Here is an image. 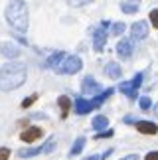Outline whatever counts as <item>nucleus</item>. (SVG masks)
Listing matches in <instances>:
<instances>
[{
	"mask_svg": "<svg viewBox=\"0 0 158 160\" xmlns=\"http://www.w3.org/2000/svg\"><path fill=\"white\" fill-rule=\"evenodd\" d=\"M28 75V69L24 63H6L0 67V91H12L18 89L20 85H24Z\"/></svg>",
	"mask_w": 158,
	"mask_h": 160,
	"instance_id": "nucleus-1",
	"label": "nucleus"
},
{
	"mask_svg": "<svg viewBox=\"0 0 158 160\" xmlns=\"http://www.w3.org/2000/svg\"><path fill=\"white\" fill-rule=\"evenodd\" d=\"M6 20L16 32L24 34L28 30V6L24 0H10L6 6Z\"/></svg>",
	"mask_w": 158,
	"mask_h": 160,
	"instance_id": "nucleus-2",
	"label": "nucleus"
},
{
	"mask_svg": "<svg viewBox=\"0 0 158 160\" xmlns=\"http://www.w3.org/2000/svg\"><path fill=\"white\" fill-rule=\"evenodd\" d=\"M83 67V61L77 58V55H69V58H63L62 63H59L56 69L59 73H63V75H73V73H77L79 69Z\"/></svg>",
	"mask_w": 158,
	"mask_h": 160,
	"instance_id": "nucleus-3",
	"label": "nucleus"
},
{
	"mask_svg": "<svg viewBox=\"0 0 158 160\" xmlns=\"http://www.w3.org/2000/svg\"><path fill=\"white\" fill-rule=\"evenodd\" d=\"M81 91H83V95H99L101 93V85L91 75H87L83 79V83H81Z\"/></svg>",
	"mask_w": 158,
	"mask_h": 160,
	"instance_id": "nucleus-4",
	"label": "nucleus"
},
{
	"mask_svg": "<svg viewBox=\"0 0 158 160\" xmlns=\"http://www.w3.org/2000/svg\"><path fill=\"white\" fill-rule=\"evenodd\" d=\"M105 26H107V22H103V26L99 30H95V36H93V50L95 52H103V48H105V42H107Z\"/></svg>",
	"mask_w": 158,
	"mask_h": 160,
	"instance_id": "nucleus-5",
	"label": "nucleus"
},
{
	"mask_svg": "<svg viewBox=\"0 0 158 160\" xmlns=\"http://www.w3.org/2000/svg\"><path fill=\"white\" fill-rule=\"evenodd\" d=\"M148 36V26L146 22H135L131 26V38L132 40H144Z\"/></svg>",
	"mask_w": 158,
	"mask_h": 160,
	"instance_id": "nucleus-6",
	"label": "nucleus"
},
{
	"mask_svg": "<svg viewBox=\"0 0 158 160\" xmlns=\"http://www.w3.org/2000/svg\"><path fill=\"white\" fill-rule=\"evenodd\" d=\"M42 137H44V131H42L40 127H30V128H26V131L20 134V138L24 140V142H34V140H38Z\"/></svg>",
	"mask_w": 158,
	"mask_h": 160,
	"instance_id": "nucleus-7",
	"label": "nucleus"
},
{
	"mask_svg": "<svg viewBox=\"0 0 158 160\" xmlns=\"http://www.w3.org/2000/svg\"><path fill=\"white\" fill-rule=\"evenodd\" d=\"M0 52H2V55H4V58H8V59H16L18 55H20L18 46L12 44V42H4V44L0 46Z\"/></svg>",
	"mask_w": 158,
	"mask_h": 160,
	"instance_id": "nucleus-8",
	"label": "nucleus"
},
{
	"mask_svg": "<svg viewBox=\"0 0 158 160\" xmlns=\"http://www.w3.org/2000/svg\"><path fill=\"white\" fill-rule=\"evenodd\" d=\"M117 53H119L121 59H129L131 53H132V44H131V40H121L119 44H117Z\"/></svg>",
	"mask_w": 158,
	"mask_h": 160,
	"instance_id": "nucleus-9",
	"label": "nucleus"
},
{
	"mask_svg": "<svg viewBox=\"0 0 158 160\" xmlns=\"http://www.w3.org/2000/svg\"><path fill=\"white\" fill-rule=\"evenodd\" d=\"M135 125H136V131L142 134H156L158 132V127L150 121H136Z\"/></svg>",
	"mask_w": 158,
	"mask_h": 160,
	"instance_id": "nucleus-10",
	"label": "nucleus"
},
{
	"mask_svg": "<svg viewBox=\"0 0 158 160\" xmlns=\"http://www.w3.org/2000/svg\"><path fill=\"white\" fill-rule=\"evenodd\" d=\"M93 103L87 101V99H83V97H79V99L75 101V113L77 115H87L89 111H93Z\"/></svg>",
	"mask_w": 158,
	"mask_h": 160,
	"instance_id": "nucleus-11",
	"label": "nucleus"
},
{
	"mask_svg": "<svg viewBox=\"0 0 158 160\" xmlns=\"http://www.w3.org/2000/svg\"><path fill=\"white\" fill-rule=\"evenodd\" d=\"M105 75L111 77V79H119L121 75H123V69H121L119 63L111 61V63H107V67H105Z\"/></svg>",
	"mask_w": 158,
	"mask_h": 160,
	"instance_id": "nucleus-12",
	"label": "nucleus"
},
{
	"mask_svg": "<svg viewBox=\"0 0 158 160\" xmlns=\"http://www.w3.org/2000/svg\"><path fill=\"white\" fill-rule=\"evenodd\" d=\"M57 103H59V109H62V117L65 119V117H67V113H69V107H71V99L67 95H62L57 99Z\"/></svg>",
	"mask_w": 158,
	"mask_h": 160,
	"instance_id": "nucleus-13",
	"label": "nucleus"
},
{
	"mask_svg": "<svg viewBox=\"0 0 158 160\" xmlns=\"http://www.w3.org/2000/svg\"><path fill=\"white\" fill-rule=\"evenodd\" d=\"M113 91H115V89H105V91H103L101 95H97L95 99L91 101V103H93V107H99V105H103V103H105V101L109 99V97L113 95Z\"/></svg>",
	"mask_w": 158,
	"mask_h": 160,
	"instance_id": "nucleus-14",
	"label": "nucleus"
},
{
	"mask_svg": "<svg viewBox=\"0 0 158 160\" xmlns=\"http://www.w3.org/2000/svg\"><path fill=\"white\" fill-rule=\"evenodd\" d=\"M119 89L123 91V93H125L126 97H131V99H135V97H136V91L132 89L131 81H125V83H121V85H119Z\"/></svg>",
	"mask_w": 158,
	"mask_h": 160,
	"instance_id": "nucleus-15",
	"label": "nucleus"
},
{
	"mask_svg": "<svg viewBox=\"0 0 158 160\" xmlns=\"http://www.w3.org/2000/svg\"><path fill=\"white\" fill-rule=\"evenodd\" d=\"M107 125H109L107 117H95L93 119V128L95 131H103V128H107Z\"/></svg>",
	"mask_w": 158,
	"mask_h": 160,
	"instance_id": "nucleus-16",
	"label": "nucleus"
},
{
	"mask_svg": "<svg viewBox=\"0 0 158 160\" xmlns=\"http://www.w3.org/2000/svg\"><path fill=\"white\" fill-rule=\"evenodd\" d=\"M63 58H65V55H63V52H57V53H53L52 58L47 59V65H52V67H57V65H59V61H62Z\"/></svg>",
	"mask_w": 158,
	"mask_h": 160,
	"instance_id": "nucleus-17",
	"label": "nucleus"
},
{
	"mask_svg": "<svg viewBox=\"0 0 158 160\" xmlns=\"http://www.w3.org/2000/svg\"><path fill=\"white\" fill-rule=\"evenodd\" d=\"M83 146H85V138L79 137L75 142H73V146H71V154H79V152L83 150Z\"/></svg>",
	"mask_w": 158,
	"mask_h": 160,
	"instance_id": "nucleus-18",
	"label": "nucleus"
},
{
	"mask_svg": "<svg viewBox=\"0 0 158 160\" xmlns=\"http://www.w3.org/2000/svg\"><path fill=\"white\" fill-rule=\"evenodd\" d=\"M121 10H123L125 14H135V12H138V6L136 4H126V2H123V4H121Z\"/></svg>",
	"mask_w": 158,
	"mask_h": 160,
	"instance_id": "nucleus-19",
	"label": "nucleus"
},
{
	"mask_svg": "<svg viewBox=\"0 0 158 160\" xmlns=\"http://www.w3.org/2000/svg\"><path fill=\"white\" fill-rule=\"evenodd\" d=\"M125 30H126V26H125V24H123V22H117V24H113V28H111V34H113V36H121V34L125 32Z\"/></svg>",
	"mask_w": 158,
	"mask_h": 160,
	"instance_id": "nucleus-20",
	"label": "nucleus"
},
{
	"mask_svg": "<svg viewBox=\"0 0 158 160\" xmlns=\"http://www.w3.org/2000/svg\"><path fill=\"white\" fill-rule=\"evenodd\" d=\"M138 105H141V109H142V111H148L150 107H152V101H150V97H141Z\"/></svg>",
	"mask_w": 158,
	"mask_h": 160,
	"instance_id": "nucleus-21",
	"label": "nucleus"
},
{
	"mask_svg": "<svg viewBox=\"0 0 158 160\" xmlns=\"http://www.w3.org/2000/svg\"><path fill=\"white\" fill-rule=\"evenodd\" d=\"M93 0H69V6H73V8H79V6H87L91 4Z\"/></svg>",
	"mask_w": 158,
	"mask_h": 160,
	"instance_id": "nucleus-22",
	"label": "nucleus"
},
{
	"mask_svg": "<svg viewBox=\"0 0 158 160\" xmlns=\"http://www.w3.org/2000/svg\"><path fill=\"white\" fill-rule=\"evenodd\" d=\"M141 83H142V73H136V75H135V79H132V81H131V85H132V89H138V87H141Z\"/></svg>",
	"mask_w": 158,
	"mask_h": 160,
	"instance_id": "nucleus-23",
	"label": "nucleus"
},
{
	"mask_svg": "<svg viewBox=\"0 0 158 160\" xmlns=\"http://www.w3.org/2000/svg\"><path fill=\"white\" fill-rule=\"evenodd\" d=\"M53 146H56V140H53V138L46 140V144L42 146V152H52V150H53Z\"/></svg>",
	"mask_w": 158,
	"mask_h": 160,
	"instance_id": "nucleus-24",
	"label": "nucleus"
},
{
	"mask_svg": "<svg viewBox=\"0 0 158 160\" xmlns=\"http://www.w3.org/2000/svg\"><path fill=\"white\" fill-rule=\"evenodd\" d=\"M113 137V131H111V128H107V131H103V132H97L95 134V138L97 140H99V138H111Z\"/></svg>",
	"mask_w": 158,
	"mask_h": 160,
	"instance_id": "nucleus-25",
	"label": "nucleus"
},
{
	"mask_svg": "<svg viewBox=\"0 0 158 160\" xmlns=\"http://www.w3.org/2000/svg\"><path fill=\"white\" fill-rule=\"evenodd\" d=\"M150 22H152L154 28H158V10H152V12H150Z\"/></svg>",
	"mask_w": 158,
	"mask_h": 160,
	"instance_id": "nucleus-26",
	"label": "nucleus"
},
{
	"mask_svg": "<svg viewBox=\"0 0 158 160\" xmlns=\"http://www.w3.org/2000/svg\"><path fill=\"white\" fill-rule=\"evenodd\" d=\"M36 99H38L36 95H30V97H26V99H24V103H22V107H30V105H32V103H34Z\"/></svg>",
	"mask_w": 158,
	"mask_h": 160,
	"instance_id": "nucleus-27",
	"label": "nucleus"
},
{
	"mask_svg": "<svg viewBox=\"0 0 158 160\" xmlns=\"http://www.w3.org/2000/svg\"><path fill=\"white\" fill-rule=\"evenodd\" d=\"M10 158V148H0V160H8Z\"/></svg>",
	"mask_w": 158,
	"mask_h": 160,
	"instance_id": "nucleus-28",
	"label": "nucleus"
},
{
	"mask_svg": "<svg viewBox=\"0 0 158 160\" xmlns=\"http://www.w3.org/2000/svg\"><path fill=\"white\" fill-rule=\"evenodd\" d=\"M144 160H158V150H152V152H148L146 158Z\"/></svg>",
	"mask_w": 158,
	"mask_h": 160,
	"instance_id": "nucleus-29",
	"label": "nucleus"
},
{
	"mask_svg": "<svg viewBox=\"0 0 158 160\" xmlns=\"http://www.w3.org/2000/svg\"><path fill=\"white\" fill-rule=\"evenodd\" d=\"M121 160H138V154H129V156H125V158H121Z\"/></svg>",
	"mask_w": 158,
	"mask_h": 160,
	"instance_id": "nucleus-30",
	"label": "nucleus"
},
{
	"mask_svg": "<svg viewBox=\"0 0 158 160\" xmlns=\"http://www.w3.org/2000/svg\"><path fill=\"white\" fill-rule=\"evenodd\" d=\"M125 122H126V125H131V122H136V121L132 119V117H125Z\"/></svg>",
	"mask_w": 158,
	"mask_h": 160,
	"instance_id": "nucleus-31",
	"label": "nucleus"
},
{
	"mask_svg": "<svg viewBox=\"0 0 158 160\" xmlns=\"http://www.w3.org/2000/svg\"><path fill=\"white\" fill-rule=\"evenodd\" d=\"M85 160H101L99 156H89V158H85Z\"/></svg>",
	"mask_w": 158,
	"mask_h": 160,
	"instance_id": "nucleus-32",
	"label": "nucleus"
},
{
	"mask_svg": "<svg viewBox=\"0 0 158 160\" xmlns=\"http://www.w3.org/2000/svg\"><path fill=\"white\" fill-rule=\"evenodd\" d=\"M154 115L158 117V105H154Z\"/></svg>",
	"mask_w": 158,
	"mask_h": 160,
	"instance_id": "nucleus-33",
	"label": "nucleus"
},
{
	"mask_svg": "<svg viewBox=\"0 0 158 160\" xmlns=\"http://www.w3.org/2000/svg\"><path fill=\"white\" fill-rule=\"evenodd\" d=\"M132 2H138V0H132Z\"/></svg>",
	"mask_w": 158,
	"mask_h": 160,
	"instance_id": "nucleus-34",
	"label": "nucleus"
}]
</instances>
